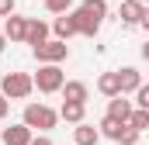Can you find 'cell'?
Listing matches in <instances>:
<instances>
[{
  "label": "cell",
  "mask_w": 149,
  "mask_h": 145,
  "mask_svg": "<svg viewBox=\"0 0 149 145\" xmlns=\"http://www.w3.org/2000/svg\"><path fill=\"white\" fill-rule=\"evenodd\" d=\"M31 131H49V128H56V121H59V110H52L49 104H24V117H21Z\"/></svg>",
  "instance_id": "1"
},
{
  "label": "cell",
  "mask_w": 149,
  "mask_h": 145,
  "mask_svg": "<svg viewBox=\"0 0 149 145\" xmlns=\"http://www.w3.org/2000/svg\"><path fill=\"white\" fill-rule=\"evenodd\" d=\"M63 83H66V72L59 69V62H38V72H35L38 93H59Z\"/></svg>",
  "instance_id": "2"
},
{
  "label": "cell",
  "mask_w": 149,
  "mask_h": 145,
  "mask_svg": "<svg viewBox=\"0 0 149 145\" xmlns=\"http://www.w3.org/2000/svg\"><path fill=\"white\" fill-rule=\"evenodd\" d=\"M0 90L7 93V100H24L35 90V76H28V72H3Z\"/></svg>",
  "instance_id": "3"
},
{
  "label": "cell",
  "mask_w": 149,
  "mask_h": 145,
  "mask_svg": "<svg viewBox=\"0 0 149 145\" xmlns=\"http://www.w3.org/2000/svg\"><path fill=\"white\" fill-rule=\"evenodd\" d=\"M31 52H35L38 62H63V59H70V45H66L63 38H45V41L35 45Z\"/></svg>",
  "instance_id": "4"
},
{
  "label": "cell",
  "mask_w": 149,
  "mask_h": 145,
  "mask_svg": "<svg viewBox=\"0 0 149 145\" xmlns=\"http://www.w3.org/2000/svg\"><path fill=\"white\" fill-rule=\"evenodd\" d=\"M142 10H146V0H121V7H118V21L128 24V28H135V24L142 21Z\"/></svg>",
  "instance_id": "5"
},
{
  "label": "cell",
  "mask_w": 149,
  "mask_h": 145,
  "mask_svg": "<svg viewBox=\"0 0 149 145\" xmlns=\"http://www.w3.org/2000/svg\"><path fill=\"white\" fill-rule=\"evenodd\" d=\"M3 35H7V41H24L28 38V17H21L17 10L10 17H3Z\"/></svg>",
  "instance_id": "6"
},
{
  "label": "cell",
  "mask_w": 149,
  "mask_h": 145,
  "mask_svg": "<svg viewBox=\"0 0 149 145\" xmlns=\"http://www.w3.org/2000/svg\"><path fill=\"white\" fill-rule=\"evenodd\" d=\"M31 128L21 121V124H10V128H3V135H0V142L3 145H31Z\"/></svg>",
  "instance_id": "7"
},
{
  "label": "cell",
  "mask_w": 149,
  "mask_h": 145,
  "mask_svg": "<svg viewBox=\"0 0 149 145\" xmlns=\"http://www.w3.org/2000/svg\"><path fill=\"white\" fill-rule=\"evenodd\" d=\"M52 31H56V38H63V41H70L73 35H80V28H76V17H73V10L59 14V17L52 21Z\"/></svg>",
  "instance_id": "8"
},
{
  "label": "cell",
  "mask_w": 149,
  "mask_h": 145,
  "mask_svg": "<svg viewBox=\"0 0 149 145\" xmlns=\"http://www.w3.org/2000/svg\"><path fill=\"white\" fill-rule=\"evenodd\" d=\"M73 17H76V28H80V35H87V38H97V31H101V17L87 14L83 7H76V10H73Z\"/></svg>",
  "instance_id": "9"
},
{
  "label": "cell",
  "mask_w": 149,
  "mask_h": 145,
  "mask_svg": "<svg viewBox=\"0 0 149 145\" xmlns=\"http://www.w3.org/2000/svg\"><path fill=\"white\" fill-rule=\"evenodd\" d=\"M101 138H104V135H101L94 124H87V121H80L73 128V145H97Z\"/></svg>",
  "instance_id": "10"
},
{
  "label": "cell",
  "mask_w": 149,
  "mask_h": 145,
  "mask_svg": "<svg viewBox=\"0 0 149 145\" xmlns=\"http://www.w3.org/2000/svg\"><path fill=\"white\" fill-rule=\"evenodd\" d=\"M118 79H121V93H135L142 86V72L135 69V66H121L118 69Z\"/></svg>",
  "instance_id": "11"
},
{
  "label": "cell",
  "mask_w": 149,
  "mask_h": 145,
  "mask_svg": "<svg viewBox=\"0 0 149 145\" xmlns=\"http://www.w3.org/2000/svg\"><path fill=\"white\" fill-rule=\"evenodd\" d=\"M59 93H63V100H80V104H87V97H90V90H87L83 79H66Z\"/></svg>",
  "instance_id": "12"
},
{
  "label": "cell",
  "mask_w": 149,
  "mask_h": 145,
  "mask_svg": "<svg viewBox=\"0 0 149 145\" xmlns=\"http://www.w3.org/2000/svg\"><path fill=\"white\" fill-rule=\"evenodd\" d=\"M108 117H114V121H128V117H132V100H125V93L111 97V100H108Z\"/></svg>",
  "instance_id": "13"
},
{
  "label": "cell",
  "mask_w": 149,
  "mask_h": 145,
  "mask_svg": "<svg viewBox=\"0 0 149 145\" xmlns=\"http://www.w3.org/2000/svg\"><path fill=\"white\" fill-rule=\"evenodd\" d=\"M97 90H101L104 97H118V93H121V79H118V69L101 72V76H97Z\"/></svg>",
  "instance_id": "14"
},
{
  "label": "cell",
  "mask_w": 149,
  "mask_h": 145,
  "mask_svg": "<svg viewBox=\"0 0 149 145\" xmlns=\"http://www.w3.org/2000/svg\"><path fill=\"white\" fill-rule=\"evenodd\" d=\"M49 31H52V28H49L45 21H38V17H28V38H24V41L35 48V45H42V41L49 38Z\"/></svg>",
  "instance_id": "15"
},
{
  "label": "cell",
  "mask_w": 149,
  "mask_h": 145,
  "mask_svg": "<svg viewBox=\"0 0 149 145\" xmlns=\"http://www.w3.org/2000/svg\"><path fill=\"white\" fill-rule=\"evenodd\" d=\"M83 114H87V104H80V100H63V107H59V117L70 124H80Z\"/></svg>",
  "instance_id": "16"
},
{
  "label": "cell",
  "mask_w": 149,
  "mask_h": 145,
  "mask_svg": "<svg viewBox=\"0 0 149 145\" xmlns=\"http://www.w3.org/2000/svg\"><path fill=\"white\" fill-rule=\"evenodd\" d=\"M139 135H142V131H135V128H132V124H128V121H125V124H121V131H118V138H114V142H118V145H135V142H139Z\"/></svg>",
  "instance_id": "17"
},
{
  "label": "cell",
  "mask_w": 149,
  "mask_h": 145,
  "mask_svg": "<svg viewBox=\"0 0 149 145\" xmlns=\"http://www.w3.org/2000/svg\"><path fill=\"white\" fill-rule=\"evenodd\" d=\"M121 124H125V121H114V117H108V114H104V121H101V135H104V138H118V131H121Z\"/></svg>",
  "instance_id": "18"
},
{
  "label": "cell",
  "mask_w": 149,
  "mask_h": 145,
  "mask_svg": "<svg viewBox=\"0 0 149 145\" xmlns=\"http://www.w3.org/2000/svg\"><path fill=\"white\" fill-rule=\"evenodd\" d=\"M128 124H132L135 131H149V110H146V107L132 110V117H128Z\"/></svg>",
  "instance_id": "19"
},
{
  "label": "cell",
  "mask_w": 149,
  "mask_h": 145,
  "mask_svg": "<svg viewBox=\"0 0 149 145\" xmlns=\"http://www.w3.org/2000/svg\"><path fill=\"white\" fill-rule=\"evenodd\" d=\"M80 7H83L87 14H94V17H108V3H104V0H83Z\"/></svg>",
  "instance_id": "20"
},
{
  "label": "cell",
  "mask_w": 149,
  "mask_h": 145,
  "mask_svg": "<svg viewBox=\"0 0 149 145\" xmlns=\"http://www.w3.org/2000/svg\"><path fill=\"white\" fill-rule=\"evenodd\" d=\"M73 7V0H45V10L49 14H66Z\"/></svg>",
  "instance_id": "21"
},
{
  "label": "cell",
  "mask_w": 149,
  "mask_h": 145,
  "mask_svg": "<svg viewBox=\"0 0 149 145\" xmlns=\"http://www.w3.org/2000/svg\"><path fill=\"white\" fill-rule=\"evenodd\" d=\"M135 100H139V107H146V110H149V83H142V86L135 90Z\"/></svg>",
  "instance_id": "22"
},
{
  "label": "cell",
  "mask_w": 149,
  "mask_h": 145,
  "mask_svg": "<svg viewBox=\"0 0 149 145\" xmlns=\"http://www.w3.org/2000/svg\"><path fill=\"white\" fill-rule=\"evenodd\" d=\"M14 10H17V3H14V0H0V17H10Z\"/></svg>",
  "instance_id": "23"
},
{
  "label": "cell",
  "mask_w": 149,
  "mask_h": 145,
  "mask_svg": "<svg viewBox=\"0 0 149 145\" xmlns=\"http://www.w3.org/2000/svg\"><path fill=\"white\" fill-rule=\"evenodd\" d=\"M7 110H10V104H7V93H3V90H0V121H3V117H7Z\"/></svg>",
  "instance_id": "24"
},
{
  "label": "cell",
  "mask_w": 149,
  "mask_h": 145,
  "mask_svg": "<svg viewBox=\"0 0 149 145\" xmlns=\"http://www.w3.org/2000/svg\"><path fill=\"white\" fill-rule=\"evenodd\" d=\"M31 145H52V138L49 135H38V138H31Z\"/></svg>",
  "instance_id": "25"
},
{
  "label": "cell",
  "mask_w": 149,
  "mask_h": 145,
  "mask_svg": "<svg viewBox=\"0 0 149 145\" xmlns=\"http://www.w3.org/2000/svg\"><path fill=\"white\" fill-rule=\"evenodd\" d=\"M139 28H146V31H149V3H146V10H142V21H139Z\"/></svg>",
  "instance_id": "26"
},
{
  "label": "cell",
  "mask_w": 149,
  "mask_h": 145,
  "mask_svg": "<svg viewBox=\"0 0 149 145\" xmlns=\"http://www.w3.org/2000/svg\"><path fill=\"white\" fill-rule=\"evenodd\" d=\"M3 48H7V35L0 31V55H3Z\"/></svg>",
  "instance_id": "27"
},
{
  "label": "cell",
  "mask_w": 149,
  "mask_h": 145,
  "mask_svg": "<svg viewBox=\"0 0 149 145\" xmlns=\"http://www.w3.org/2000/svg\"><path fill=\"white\" fill-rule=\"evenodd\" d=\"M142 59L149 62V38H146V45H142Z\"/></svg>",
  "instance_id": "28"
}]
</instances>
